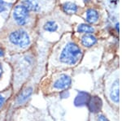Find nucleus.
<instances>
[{"label": "nucleus", "mask_w": 122, "mask_h": 121, "mask_svg": "<svg viewBox=\"0 0 122 121\" xmlns=\"http://www.w3.org/2000/svg\"><path fill=\"white\" fill-rule=\"evenodd\" d=\"M82 56L81 48L74 42H68L62 50L60 55L61 63L67 65H74L80 61Z\"/></svg>", "instance_id": "1"}, {"label": "nucleus", "mask_w": 122, "mask_h": 121, "mask_svg": "<svg viewBox=\"0 0 122 121\" xmlns=\"http://www.w3.org/2000/svg\"><path fill=\"white\" fill-rule=\"evenodd\" d=\"M9 41L13 45L20 47H26L30 44V38L27 32L23 29H18L11 33L9 35Z\"/></svg>", "instance_id": "2"}, {"label": "nucleus", "mask_w": 122, "mask_h": 121, "mask_svg": "<svg viewBox=\"0 0 122 121\" xmlns=\"http://www.w3.org/2000/svg\"><path fill=\"white\" fill-rule=\"evenodd\" d=\"M13 18L15 21L20 26L27 24L29 20L30 11L23 4L17 5L13 10Z\"/></svg>", "instance_id": "3"}, {"label": "nucleus", "mask_w": 122, "mask_h": 121, "mask_svg": "<svg viewBox=\"0 0 122 121\" xmlns=\"http://www.w3.org/2000/svg\"><path fill=\"white\" fill-rule=\"evenodd\" d=\"M108 96L109 98L115 104H118L119 102V81L118 78H115L109 87L108 90Z\"/></svg>", "instance_id": "4"}, {"label": "nucleus", "mask_w": 122, "mask_h": 121, "mask_svg": "<svg viewBox=\"0 0 122 121\" xmlns=\"http://www.w3.org/2000/svg\"><path fill=\"white\" fill-rule=\"evenodd\" d=\"M71 85V78L68 75L63 74L54 82L55 89H66L70 86Z\"/></svg>", "instance_id": "5"}, {"label": "nucleus", "mask_w": 122, "mask_h": 121, "mask_svg": "<svg viewBox=\"0 0 122 121\" xmlns=\"http://www.w3.org/2000/svg\"><path fill=\"white\" fill-rule=\"evenodd\" d=\"M22 4L27 7L29 11L38 12L41 11V3L38 0H24Z\"/></svg>", "instance_id": "6"}, {"label": "nucleus", "mask_w": 122, "mask_h": 121, "mask_svg": "<svg viewBox=\"0 0 122 121\" xmlns=\"http://www.w3.org/2000/svg\"><path fill=\"white\" fill-rule=\"evenodd\" d=\"M99 12L96 11L95 9H88L86 11V22L89 23V24H96V23L99 21Z\"/></svg>", "instance_id": "7"}, {"label": "nucleus", "mask_w": 122, "mask_h": 121, "mask_svg": "<svg viewBox=\"0 0 122 121\" xmlns=\"http://www.w3.org/2000/svg\"><path fill=\"white\" fill-rule=\"evenodd\" d=\"M96 42H97V38L92 34H86L81 38V44L85 47H91L96 44Z\"/></svg>", "instance_id": "8"}, {"label": "nucleus", "mask_w": 122, "mask_h": 121, "mask_svg": "<svg viewBox=\"0 0 122 121\" xmlns=\"http://www.w3.org/2000/svg\"><path fill=\"white\" fill-rule=\"evenodd\" d=\"M62 9L66 14L72 15L78 11V6L72 2H66L62 5Z\"/></svg>", "instance_id": "9"}, {"label": "nucleus", "mask_w": 122, "mask_h": 121, "mask_svg": "<svg viewBox=\"0 0 122 121\" xmlns=\"http://www.w3.org/2000/svg\"><path fill=\"white\" fill-rule=\"evenodd\" d=\"M32 91H33V89H31V88H26L25 89H24L22 92L20 93L19 96L17 97V99H16L17 104L20 105V104H22V103L26 102L29 97L31 96V94H32Z\"/></svg>", "instance_id": "10"}, {"label": "nucleus", "mask_w": 122, "mask_h": 121, "mask_svg": "<svg viewBox=\"0 0 122 121\" xmlns=\"http://www.w3.org/2000/svg\"><path fill=\"white\" fill-rule=\"evenodd\" d=\"M77 32L81 34H93L94 28L88 24H81L77 26Z\"/></svg>", "instance_id": "11"}, {"label": "nucleus", "mask_w": 122, "mask_h": 121, "mask_svg": "<svg viewBox=\"0 0 122 121\" xmlns=\"http://www.w3.org/2000/svg\"><path fill=\"white\" fill-rule=\"evenodd\" d=\"M89 108L91 111H99V110H100V108H101V101H100V99L96 97L92 98L90 102L89 103Z\"/></svg>", "instance_id": "12"}, {"label": "nucleus", "mask_w": 122, "mask_h": 121, "mask_svg": "<svg viewBox=\"0 0 122 121\" xmlns=\"http://www.w3.org/2000/svg\"><path fill=\"white\" fill-rule=\"evenodd\" d=\"M58 24L56 21H53V20H49L46 22V24H44L43 26V29H44L45 31L46 32H49V33H54V32H56L58 30Z\"/></svg>", "instance_id": "13"}, {"label": "nucleus", "mask_w": 122, "mask_h": 121, "mask_svg": "<svg viewBox=\"0 0 122 121\" xmlns=\"http://www.w3.org/2000/svg\"><path fill=\"white\" fill-rule=\"evenodd\" d=\"M7 3H5L3 0H0V13L4 11L6 9H7Z\"/></svg>", "instance_id": "14"}, {"label": "nucleus", "mask_w": 122, "mask_h": 121, "mask_svg": "<svg viewBox=\"0 0 122 121\" xmlns=\"http://www.w3.org/2000/svg\"><path fill=\"white\" fill-rule=\"evenodd\" d=\"M4 102H5V97H3L2 94H0V108L3 106Z\"/></svg>", "instance_id": "15"}, {"label": "nucleus", "mask_w": 122, "mask_h": 121, "mask_svg": "<svg viewBox=\"0 0 122 121\" xmlns=\"http://www.w3.org/2000/svg\"><path fill=\"white\" fill-rule=\"evenodd\" d=\"M98 121H108V120L105 116H102V115H99V116H98Z\"/></svg>", "instance_id": "16"}, {"label": "nucleus", "mask_w": 122, "mask_h": 121, "mask_svg": "<svg viewBox=\"0 0 122 121\" xmlns=\"http://www.w3.org/2000/svg\"><path fill=\"white\" fill-rule=\"evenodd\" d=\"M5 54V51H4V49H3L2 46H0V57H3Z\"/></svg>", "instance_id": "17"}, {"label": "nucleus", "mask_w": 122, "mask_h": 121, "mask_svg": "<svg viewBox=\"0 0 122 121\" xmlns=\"http://www.w3.org/2000/svg\"><path fill=\"white\" fill-rule=\"evenodd\" d=\"M2 74H3V67H2L1 63H0V77H2Z\"/></svg>", "instance_id": "18"}]
</instances>
